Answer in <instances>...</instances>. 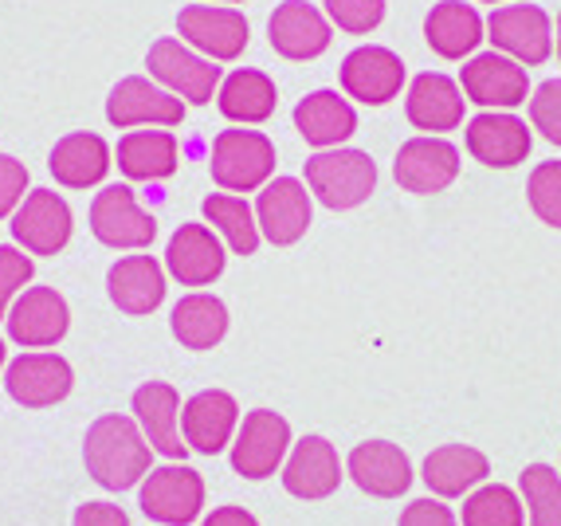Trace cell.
Segmentation results:
<instances>
[{"mask_svg": "<svg viewBox=\"0 0 561 526\" xmlns=\"http://www.w3.org/2000/svg\"><path fill=\"white\" fill-rule=\"evenodd\" d=\"M526 197H530L534 217L550 228H561V161L534 165L530 181H526Z\"/></svg>", "mask_w": 561, "mask_h": 526, "instance_id": "cell-37", "label": "cell"}, {"mask_svg": "<svg viewBox=\"0 0 561 526\" xmlns=\"http://www.w3.org/2000/svg\"><path fill=\"white\" fill-rule=\"evenodd\" d=\"M342 91L346 99H357L365 106H385L389 99H397L404 87V64L393 47L381 44H362L342 59Z\"/></svg>", "mask_w": 561, "mask_h": 526, "instance_id": "cell-14", "label": "cell"}, {"mask_svg": "<svg viewBox=\"0 0 561 526\" xmlns=\"http://www.w3.org/2000/svg\"><path fill=\"white\" fill-rule=\"evenodd\" d=\"M295 130L319 146V150H337L342 141L354 138L357 114L350 106V99H342L337 91H310L299 106H295Z\"/></svg>", "mask_w": 561, "mask_h": 526, "instance_id": "cell-30", "label": "cell"}, {"mask_svg": "<svg viewBox=\"0 0 561 526\" xmlns=\"http://www.w3.org/2000/svg\"><path fill=\"white\" fill-rule=\"evenodd\" d=\"M106 295L122 315H153L165 302V267L153 255H122L106 272Z\"/></svg>", "mask_w": 561, "mask_h": 526, "instance_id": "cell-24", "label": "cell"}, {"mask_svg": "<svg viewBox=\"0 0 561 526\" xmlns=\"http://www.w3.org/2000/svg\"><path fill=\"white\" fill-rule=\"evenodd\" d=\"M267 39L283 59H319L330 47V20L322 9L307 4V0H283L279 9L267 20Z\"/></svg>", "mask_w": 561, "mask_h": 526, "instance_id": "cell-22", "label": "cell"}, {"mask_svg": "<svg viewBox=\"0 0 561 526\" xmlns=\"http://www.w3.org/2000/svg\"><path fill=\"white\" fill-rule=\"evenodd\" d=\"M393 178L404 193H416V197L444 193V188L459 178V150L448 138H436V134L409 138L401 150H397Z\"/></svg>", "mask_w": 561, "mask_h": 526, "instance_id": "cell-13", "label": "cell"}, {"mask_svg": "<svg viewBox=\"0 0 561 526\" xmlns=\"http://www.w3.org/2000/svg\"><path fill=\"white\" fill-rule=\"evenodd\" d=\"M530 126L561 150V79H546L530 91Z\"/></svg>", "mask_w": 561, "mask_h": 526, "instance_id": "cell-39", "label": "cell"}, {"mask_svg": "<svg viewBox=\"0 0 561 526\" xmlns=\"http://www.w3.org/2000/svg\"><path fill=\"white\" fill-rule=\"evenodd\" d=\"M225 4H240V0H225Z\"/></svg>", "mask_w": 561, "mask_h": 526, "instance_id": "cell-48", "label": "cell"}, {"mask_svg": "<svg viewBox=\"0 0 561 526\" xmlns=\"http://www.w3.org/2000/svg\"><path fill=\"white\" fill-rule=\"evenodd\" d=\"M150 441L141 424L126 413H106L87 428L83 436V464L99 488L130 491L150 476Z\"/></svg>", "mask_w": 561, "mask_h": 526, "instance_id": "cell-1", "label": "cell"}, {"mask_svg": "<svg viewBox=\"0 0 561 526\" xmlns=\"http://www.w3.org/2000/svg\"><path fill=\"white\" fill-rule=\"evenodd\" d=\"M491 476V460L471 444H440L424 456L421 480L436 499H459L483 488Z\"/></svg>", "mask_w": 561, "mask_h": 526, "instance_id": "cell-27", "label": "cell"}, {"mask_svg": "<svg viewBox=\"0 0 561 526\" xmlns=\"http://www.w3.org/2000/svg\"><path fill=\"white\" fill-rule=\"evenodd\" d=\"M468 153L491 170H511L518 161H526L534 146V134L526 130V123L511 111H483L468 123Z\"/></svg>", "mask_w": 561, "mask_h": 526, "instance_id": "cell-20", "label": "cell"}, {"mask_svg": "<svg viewBox=\"0 0 561 526\" xmlns=\"http://www.w3.org/2000/svg\"><path fill=\"white\" fill-rule=\"evenodd\" d=\"M169 330L185 350H213L228 334V307L216 295L193 291L178 299V307L169 315Z\"/></svg>", "mask_w": 561, "mask_h": 526, "instance_id": "cell-33", "label": "cell"}, {"mask_svg": "<svg viewBox=\"0 0 561 526\" xmlns=\"http://www.w3.org/2000/svg\"><path fill=\"white\" fill-rule=\"evenodd\" d=\"M71 526H130V518L114 503H83V507H76Z\"/></svg>", "mask_w": 561, "mask_h": 526, "instance_id": "cell-43", "label": "cell"}, {"mask_svg": "<svg viewBox=\"0 0 561 526\" xmlns=\"http://www.w3.org/2000/svg\"><path fill=\"white\" fill-rule=\"evenodd\" d=\"M307 188L314 201H322L334 213H346L374 197L377 188V161L365 150H319L307 158Z\"/></svg>", "mask_w": 561, "mask_h": 526, "instance_id": "cell-2", "label": "cell"}, {"mask_svg": "<svg viewBox=\"0 0 561 526\" xmlns=\"http://www.w3.org/2000/svg\"><path fill=\"white\" fill-rule=\"evenodd\" d=\"M134 421L150 441L153 451L169 460H185V436H181V397L169 381H146L134 389Z\"/></svg>", "mask_w": 561, "mask_h": 526, "instance_id": "cell-23", "label": "cell"}, {"mask_svg": "<svg viewBox=\"0 0 561 526\" xmlns=\"http://www.w3.org/2000/svg\"><path fill=\"white\" fill-rule=\"evenodd\" d=\"M342 483V460L327 436H302L283 464V488L295 499H327Z\"/></svg>", "mask_w": 561, "mask_h": 526, "instance_id": "cell-25", "label": "cell"}, {"mask_svg": "<svg viewBox=\"0 0 561 526\" xmlns=\"http://www.w3.org/2000/svg\"><path fill=\"white\" fill-rule=\"evenodd\" d=\"M486 39L523 67H538L553 52V20L538 4H503L486 16Z\"/></svg>", "mask_w": 561, "mask_h": 526, "instance_id": "cell-8", "label": "cell"}, {"mask_svg": "<svg viewBox=\"0 0 561 526\" xmlns=\"http://www.w3.org/2000/svg\"><path fill=\"white\" fill-rule=\"evenodd\" d=\"M91 232L99 244L114 248V252L118 248L122 252H141V248L153 244L158 220L138 205L130 185H106L91 201Z\"/></svg>", "mask_w": 561, "mask_h": 526, "instance_id": "cell-6", "label": "cell"}, {"mask_svg": "<svg viewBox=\"0 0 561 526\" xmlns=\"http://www.w3.org/2000/svg\"><path fill=\"white\" fill-rule=\"evenodd\" d=\"M327 20L350 36H369L385 20V0H322Z\"/></svg>", "mask_w": 561, "mask_h": 526, "instance_id": "cell-38", "label": "cell"}, {"mask_svg": "<svg viewBox=\"0 0 561 526\" xmlns=\"http://www.w3.org/2000/svg\"><path fill=\"white\" fill-rule=\"evenodd\" d=\"M4 362H9V354H4V342H0V369H4Z\"/></svg>", "mask_w": 561, "mask_h": 526, "instance_id": "cell-46", "label": "cell"}, {"mask_svg": "<svg viewBox=\"0 0 561 526\" xmlns=\"http://www.w3.org/2000/svg\"><path fill=\"white\" fill-rule=\"evenodd\" d=\"M71 228H76L71 205L56 188H32L24 205L12 213V236L28 255H59L71 240Z\"/></svg>", "mask_w": 561, "mask_h": 526, "instance_id": "cell-12", "label": "cell"}, {"mask_svg": "<svg viewBox=\"0 0 561 526\" xmlns=\"http://www.w3.org/2000/svg\"><path fill=\"white\" fill-rule=\"evenodd\" d=\"M397 526H459V518L451 515V507H444L440 499H412L401 511Z\"/></svg>", "mask_w": 561, "mask_h": 526, "instance_id": "cell-42", "label": "cell"}, {"mask_svg": "<svg viewBox=\"0 0 561 526\" xmlns=\"http://www.w3.org/2000/svg\"><path fill=\"white\" fill-rule=\"evenodd\" d=\"M118 170L130 181H165L178 170V138L173 130H130L118 141Z\"/></svg>", "mask_w": 561, "mask_h": 526, "instance_id": "cell-32", "label": "cell"}, {"mask_svg": "<svg viewBox=\"0 0 561 526\" xmlns=\"http://www.w3.org/2000/svg\"><path fill=\"white\" fill-rule=\"evenodd\" d=\"M530 526H561V476L550 464H526L518 476Z\"/></svg>", "mask_w": 561, "mask_h": 526, "instance_id": "cell-36", "label": "cell"}, {"mask_svg": "<svg viewBox=\"0 0 561 526\" xmlns=\"http://www.w3.org/2000/svg\"><path fill=\"white\" fill-rule=\"evenodd\" d=\"M205 220L220 232L228 248L236 255H255L260 248V225H255V213L248 208V201L236 197V193H213L205 197Z\"/></svg>", "mask_w": 561, "mask_h": 526, "instance_id": "cell-34", "label": "cell"}, {"mask_svg": "<svg viewBox=\"0 0 561 526\" xmlns=\"http://www.w3.org/2000/svg\"><path fill=\"white\" fill-rule=\"evenodd\" d=\"M178 32L193 52H201L213 64L240 59L248 36H252L248 16L240 9H228V4H185L178 12Z\"/></svg>", "mask_w": 561, "mask_h": 526, "instance_id": "cell-7", "label": "cell"}, {"mask_svg": "<svg viewBox=\"0 0 561 526\" xmlns=\"http://www.w3.org/2000/svg\"><path fill=\"white\" fill-rule=\"evenodd\" d=\"M290 456V424L272 409L243 413L232 441V468L243 480H267Z\"/></svg>", "mask_w": 561, "mask_h": 526, "instance_id": "cell-5", "label": "cell"}, {"mask_svg": "<svg viewBox=\"0 0 561 526\" xmlns=\"http://www.w3.org/2000/svg\"><path fill=\"white\" fill-rule=\"evenodd\" d=\"M76 386V374L59 354H20L4 369V389L24 409H51Z\"/></svg>", "mask_w": 561, "mask_h": 526, "instance_id": "cell-16", "label": "cell"}, {"mask_svg": "<svg viewBox=\"0 0 561 526\" xmlns=\"http://www.w3.org/2000/svg\"><path fill=\"white\" fill-rule=\"evenodd\" d=\"M463 87L451 76H440V71H421V76L409 83V94H404V114L409 123L424 134H436L444 138L448 130L463 126Z\"/></svg>", "mask_w": 561, "mask_h": 526, "instance_id": "cell-21", "label": "cell"}, {"mask_svg": "<svg viewBox=\"0 0 561 526\" xmlns=\"http://www.w3.org/2000/svg\"><path fill=\"white\" fill-rule=\"evenodd\" d=\"M9 339L24 350L56 346L71 327V310L56 287H28L9 310Z\"/></svg>", "mask_w": 561, "mask_h": 526, "instance_id": "cell-17", "label": "cell"}, {"mask_svg": "<svg viewBox=\"0 0 561 526\" xmlns=\"http://www.w3.org/2000/svg\"><path fill=\"white\" fill-rule=\"evenodd\" d=\"M201 526H260V518L243 507H216Z\"/></svg>", "mask_w": 561, "mask_h": 526, "instance_id": "cell-44", "label": "cell"}, {"mask_svg": "<svg viewBox=\"0 0 561 526\" xmlns=\"http://www.w3.org/2000/svg\"><path fill=\"white\" fill-rule=\"evenodd\" d=\"M255 225L275 248L299 244L310 228V188L299 178H272L255 201Z\"/></svg>", "mask_w": 561, "mask_h": 526, "instance_id": "cell-15", "label": "cell"}, {"mask_svg": "<svg viewBox=\"0 0 561 526\" xmlns=\"http://www.w3.org/2000/svg\"><path fill=\"white\" fill-rule=\"evenodd\" d=\"M146 67H150L153 83L165 87L169 94H178L181 103H193V106L213 103V94L225 83L220 67L201 56V52H193L178 36L153 39L150 52H146Z\"/></svg>", "mask_w": 561, "mask_h": 526, "instance_id": "cell-3", "label": "cell"}, {"mask_svg": "<svg viewBox=\"0 0 561 526\" xmlns=\"http://www.w3.org/2000/svg\"><path fill=\"white\" fill-rule=\"evenodd\" d=\"M32 272H36L32 255H24L20 248H0V322L9 319V310L20 299V291H28Z\"/></svg>", "mask_w": 561, "mask_h": 526, "instance_id": "cell-40", "label": "cell"}, {"mask_svg": "<svg viewBox=\"0 0 561 526\" xmlns=\"http://www.w3.org/2000/svg\"><path fill=\"white\" fill-rule=\"evenodd\" d=\"M350 480L374 499H401L412 488V464L397 444L365 441L350 451L346 460Z\"/></svg>", "mask_w": 561, "mask_h": 526, "instance_id": "cell-26", "label": "cell"}, {"mask_svg": "<svg viewBox=\"0 0 561 526\" xmlns=\"http://www.w3.org/2000/svg\"><path fill=\"white\" fill-rule=\"evenodd\" d=\"M225 244L208 225H181L169 236L165 248V272L181 283V287H208L225 275Z\"/></svg>", "mask_w": 561, "mask_h": 526, "instance_id": "cell-19", "label": "cell"}, {"mask_svg": "<svg viewBox=\"0 0 561 526\" xmlns=\"http://www.w3.org/2000/svg\"><path fill=\"white\" fill-rule=\"evenodd\" d=\"M483 16L463 0H440L432 4V12L424 16V39L440 59H463L483 44Z\"/></svg>", "mask_w": 561, "mask_h": 526, "instance_id": "cell-29", "label": "cell"}, {"mask_svg": "<svg viewBox=\"0 0 561 526\" xmlns=\"http://www.w3.org/2000/svg\"><path fill=\"white\" fill-rule=\"evenodd\" d=\"M483 4H503V0H483Z\"/></svg>", "mask_w": 561, "mask_h": 526, "instance_id": "cell-47", "label": "cell"}, {"mask_svg": "<svg viewBox=\"0 0 561 526\" xmlns=\"http://www.w3.org/2000/svg\"><path fill=\"white\" fill-rule=\"evenodd\" d=\"M279 103V91H275V79L267 71H255V67H236L232 76H225L220 91H216V106L228 123L240 126H260L275 114Z\"/></svg>", "mask_w": 561, "mask_h": 526, "instance_id": "cell-31", "label": "cell"}, {"mask_svg": "<svg viewBox=\"0 0 561 526\" xmlns=\"http://www.w3.org/2000/svg\"><path fill=\"white\" fill-rule=\"evenodd\" d=\"M236 428H240V404L225 389H201L185 401L181 409V433H185L188 451L201 456H216L232 444Z\"/></svg>", "mask_w": 561, "mask_h": 526, "instance_id": "cell-18", "label": "cell"}, {"mask_svg": "<svg viewBox=\"0 0 561 526\" xmlns=\"http://www.w3.org/2000/svg\"><path fill=\"white\" fill-rule=\"evenodd\" d=\"M463 99L483 111H515L530 99V79H526V67L515 64L503 52H483V56H471L463 64Z\"/></svg>", "mask_w": 561, "mask_h": 526, "instance_id": "cell-11", "label": "cell"}, {"mask_svg": "<svg viewBox=\"0 0 561 526\" xmlns=\"http://www.w3.org/2000/svg\"><path fill=\"white\" fill-rule=\"evenodd\" d=\"M28 197V165L12 153H0V220L12 217Z\"/></svg>", "mask_w": 561, "mask_h": 526, "instance_id": "cell-41", "label": "cell"}, {"mask_svg": "<svg viewBox=\"0 0 561 526\" xmlns=\"http://www.w3.org/2000/svg\"><path fill=\"white\" fill-rule=\"evenodd\" d=\"M459 526H526L523 495L506 483H483L463 499Z\"/></svg>", "mask_w": 561, "mask_h": 526, "instance_id": "cell-35", "label": "cell"}, {"mask_svg": "<svg viewBox=\"0 0 561 526\" xmlns=\"http://www.w3.org/2000/svg\"><path fill=\"white\" fill-rule=\"evenodd\" d=\"M106 123L118 126V130H130V126H158V130H173V126L185 123V103L178 94H169L165 87H158L146 76L118 79L111 87V99H106Z\"/></svg>", "mask_w": 561, "mask_h": 526, "instance_id": "cell-10", "label": "cell"}, {"mask_svg": "<svg viewBox=\"0 0 561 526\" xmlns=\"http://www.w3.org/2000/svg\"><path fill=\"white\" fill-rule=\"evenodd\" d=\"M208 165L225 193H255L275 173V141L263 130H220Z\"/></svg>", "mask_w": 561, "mask_h": 526, "instance_id": "cell-4", "label": "cell"}, {"mask_svg": "<svg viewBox=\"0 0 561 526\" xmlns=\"http://www.w3.org/2000/svg\"><path fill=\"white\" fill-rule=\"evenodd\" d=\"M558 59H561V12H558Z\"/></svg>", "mask_w": 561, "mask_h": 526, "instance_id": "cell-45", "label": "cell"}, {"mask_svg": "<svg viewBox=\"0 0 561 526\" xmlns=\"http://www.w3.org/2000/svg\"><path fill=\"white\" fill-rule=\"evenodd\" d=\"M111 165H114L111 146L91 130L64 134V138L51 146V153H47V170H51V178H56L64 188L103 185Z\"/></svg>", "mask_w": 561, "mask_h": 526, "instance_id": "cell-28", "label": "cell"}, {"mask_svg": "<svg viewBox=\"0 0 561 526\" xmlns=\"http://www.w3.org/2000/svg\"><path fill=\"white\" fill-rule=\"evenodd\" d=\"M201 507H205V480H201V471L185 468V464L153 468L141 480V511L153 523L188 526L201 518Z\"/></svg>", "mask_w": 561, "mask_h": 526, "instance_id": "cell-9", "label": "cell"}]
</instances>
